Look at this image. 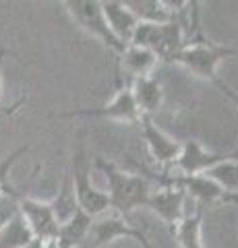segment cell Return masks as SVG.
I'll list each match as a JSON object with an SVG mask.
<instances>
[{"instance_id":"obj_1","label":"cell","mask_w":238,"mask_h":248,"mask_svg":"<svg viewBox=\"0 0 238 248\" xmlns=\"http://www.w3.org/2000/svg\"><path fill=\"white\" fill-rule=\"evenodd\" d=\"M236 50L230 46H220L216 42L207 40L201 31V25H195L190 35L184 42V48L174 56V64L184 66L187 71L197 75L199 79H203L207 83H211L213 87H218L220 93L232 102L238 108V93L230 87V85L218 75V64L222 60H226L230 56H234Z\"/></svg>"},{"instance_id":"obj_2","label":"cell","mask_w":238,"mask_h":248,"mask_svg":"<svg viewBox=\"0 0 238 248\" xmlns=\"http://www.w3.org/2000/svg\"><path fill=\"white\" fill-rule=\"evenodd\" d=\"M95 168L106 176L108 182V199L110 209L118 215L127 217L139 207H147V201L153 192V184L141 174H130L127 170L118 168L114 161L104 157L95 159Z\"/></svg>"},{"instance_id":"obj_3","label":"cell","mask_w":238,"mask_h":248,"mask_svg":"<svg viewBox=\"0 0 238 248\" xmlns=\"http://www.w3.org/2000/svg\"><path fill=\"white\" fill-rule=\"evenodd\" d=\"M73 180V188H75V197H77V205L83 213H87L89 217H99L104 213H108L110 209V199L104 190H99L91 182V166L87 161V153H85V145H83L81 137L75 143V151H73V161L68 168Z\"/></svg>"},{"instance_id":"obj_4","label":"cell","mask_w":238,"mask_h":248,"mask_svg":"<svg viewBox=\"0 0 238 248\" xmlns=\"http://www.w3.org/2000/svg\"><path fill=\"white\" fill-rule=\"evenodd\" d=\"M187 33L178 21L168 23H143L139 21L130 44L153 52L158 60L172 62L174 56L184 48Z\"/></svg>"},{"instance_id":"obj_5","label":"cell","mask_w":238,"mask_h":248,"mask_svg":"<svg viewBox=\"0 0 238 248\" xmlns=\"http://www.w3.org/2000/svg\"><path fill=\"white\" fill-rule=\"evenodd\" d=\"M64 9L77 25L85 31V33H89L91 37H95L97 42H102L108 50L116 52L118 56L125 52L127 46H122L116 37L112 35L108 23L104 19L102 2H97V0H66Z\"/></svg>"},{"instance_id":"obj_6","label":"cell","mask_w":238,"mask_h":248,"mask_svg":"<svg viewBox=\"0 0 238 248\" xmlns=\"http://www.w3.org/2000/svg\"><path fill=\"white\" fill-rule=\"evenodd\" d=\"M118 238H133L135 242L141 244V248H153V244L145 236V232L139 228H133L127 221V217H122L118 213L114 215L104 213L95 217L94 223H91L89 236L81 248H108Z\"/></svg>"},{"instance_id":"obj_7","label":"cell","mask_w":238,"mask_h":248,"mask_svg":"<svg viewBox=\"0 0 238 248\" xmlns=\"http://www.w3.org/2000/svg\"><path fill=\"white\" fill-rule=\"evenodd\" d=\"M60 118H104V120H116V122H125V124H137L141 118V114L135 106L130 87L128 85H122L108 104H104L99 108L73 110V112L60 114Z\"/></svg>"},{"instance_id":"obj_8","label":"cell","mask_w":238,"mask_h":248,"mask_svg":"<svg viewBox=\"0 0 238 248\" xmlns=\"http://www.w3.org/2000/svg\"><path fill=\"white\" fill-rule=\"evenodd\" d=\"M187 203H189V197L182 188L174 184H162L158 188H153L151 197L147 201V207L174 232L176 226L187 215Z\"/></svg>"},{"instance_id":"obj_9","label":"cell","mask_w":238,"mask_h":248,"mask_svg":"<svg viewBox=\"0 0 238 248\" xmlns=\"http://www.w3.org/2000/svg\"><path fill=\"white\" fill-rule=\"evenodd\" d=\"M19 213L25 219L33 240H58V221L52 213L50 203L23 195L19 199Z\"/></svg>"},{"instance_id":"obj_10","label":"cell","mask_w":238,"mask_h":248,"mask_svg":"<svg viewBox=\"0 0 238 248\" xmlns=\"http://www.w3.org/2000/svg\"><path fill=\"white\" fill-rule=\"evenodd\" d=\"M137 124H139V128H141V135L145 139V145H147L151 157L156 159L159 166L170 170L174 166L176 157H178V153H180V143L176 141V139L168 137L164 130L153 122V118L141 116Z\"/></svg>"},{"instance_id":"obj_11","label":"cell","mask_w":238,"mask_h":248,"mask_svg":"<svg viewBox=\"0 0 238 248\" xmlns=\"http://www.w3.org/2000/svg\"><path fill=\"white\" fill-rule=\"evenodd\" d=\"M224 159L226 153H211L199 141L189 139V141L180 143V153L172 168H176V172L180 176H197V174H205L209 168H213Z\"/></svg>"},{"instance_id":"obj_12","label":"cell","mask_w":238,"mask_h":248,"mask_svg":"<svg viewBox=\"0 0 238 248\" xmlns=\"http://www.w3.org/2000/svg\"><path fill=\"white\" fill-rule=\"evenodd\" d=\"M102 13L104 19L108 23V27L112 31V35L122 44L128 46L133 40V33L137 25H139V19L127 6V2H120V0H108V2H102Z\"/></svg>"},{"instance_id":"obj_13","label":"cell","mask_w":238,"mask_h":248,"mask_svg":"<svg viewBox=\"0 0 238 248\" xmlns=\"http://www.w3.org/2000/svg\"><path fill=\"white\" fill-rule=\"evenodd\" d=\"M130 93H133L135 106L141 116L153 118L164 106V89L156 77H141V79L130 81Z\"/></svg>"},{"instance_id":"obj_14","label":"cell","mask_w":238,"mask_h":248,"mask_svg":"<svg viewBox=\"0 0 238 248\" xmlns=\"http://www.w3.org/2000/svg\"><path fill=\"white\" fill-rule=\"evenodd\" d=\"M120 64H122V71L128 75V79H141V77H151L153 71L158 66V56L149 50L139 48V46H133L128 44L125 52L120 54Z\"/></svg>"},{"instance_id":"obj_15","label":"cell","mask_w":238,"mask_h":248,"mask_svg":"<svg viewBox=\"0 0 238 248\" xmlns=\"http://www.w3.org/2000/svg\"><path fill=\"white\" fill-rule=\"evenodd\" d=\"M91 223H94V217H89L87 213H83L79 209L71 219L60 226V230H58V244L68 246V248H81L83 244H85L87 236H89Z\"/></svg>"},{"instance_id":"obj_16","label":"cell","mask_w":238,"mask_h":248,"mask_svg":"<svg viewBox=\"0 0 238 248\" xmlns=\"http://www.w3.org/2000/svg\"><path fill=\"white\" fill-rule=\"evenodd\" d=\"M203 211L205 209L195 205L193 211H187L184 219L172 232V234H176V240H178L180 248H203V240H201Z\"/></svg>"},{"instance_id":"obj_17","label":"cell","mask_w":238,"mask_h":248,"mask_svg":"<svg viewBox=\"0 0 238 248\" xmlns=\"http://www.w3.org/2000/svg\"><path fill=\"white\" fill-rule=\"evenodd\" d=\"M50 207H52V213H54L58 226L66 223L77 211H79L77 197H75V188H73V180H71V174H68V170H66L64 182H63V186H60L58 195L50 201Z\"/></svg>"},{"instance_id":"obj_18","label":"cell","mask_w":238,"mask_h":248,"mask_svg":"<svg viewBox=\"0 0 238 248\" xmlns=\"http://www.w3.org/2000/svg\"><path fill=\"white\" fill-rule=\"evenodd\" d=\"M32 242H33V236L29 232L25 219L21 217V213L0 230V248H27Z\"/></svg>"},{"instance_id":"obj_19","label":"cell","mask_w":238,"mask_h":248,"mask_svg":"<svg viewBox=\"0 0 238 248\" xmlns=\"http://www.w3.org/2000/svg\"><path fill=\"white\" fill-rule=\"evenodd\" d=\"M207 178H211L213 182H218L228 195L238 197V161L236 159H224L209 168L203 174Z\"/></svg>"},{"instance_id":"obj_20","label":"cell","mask_w":238,"mask_h":248,"mask_svg":"<svg viewBox=\"0 0 238 248\" xmlns=\"http://www.w3.org/2000/svg\"><path fill=\"white\" fill-rule=\"evenodd\" d=\"M23 195L19 190H9L0 197V230L19 215V199Z\"/></svg>"},{"instance_id":"obj_21","label":"cell","mask_w":238,"mask_h":248,"mask_svg":"<svg viewBox=\"0 0 238 248\" xmlns=\"http://www.w3.org/2000/svg\"><path fill=\"white\" fill-rule=\"evenodd\" d=\"M27 248H60L58 240H33Z\"/></svg>"},{"instance_id":"obj_22","label":"cell","mask_w":238,"mask_h":248,"mask_svg":"<svg viewBox=\"0 0 238 248\" xmlns=\"http://www.w3.org/2000/svg\"><path fill=\"white\" fill-rule=\"evenodd\" d=\"M6 56V50H0V97H2V60Z\"/></svg>"},{"instance_id":"obj_23","label":"cell","mask_w":238,"mask_h":248,"mask_svg":"<svg viewBox=\"0 0 238 248\" xmlns=\"http://www.w3.org/2000/svg\"><path fill=\"white\" fill-rule=\"evenodd\" d=\"M226 159H236L238 161V147H236V149H232L230 153H226Z\"/></svg>"},{"instance_id":"obj_24","label":"cell","mask_w":238,"mask_h":248,"mask_svg":"<svg viewBox=\"0 0 238 248\" xmlns=\"http://www.w3.org/2000/svg\"><path fill=\"white\" fill-rule=\"evenodd\" d=\"M9 190H15V188H4V186H2V184H0V197H2V195H4V192H9Z\"/></svg>"},{"instance_id":"obj_25","label":"cell","mask_w":238,"mask_h":248,"mask_svg":"<svg viewBox=\"0 0 238 248\" xmlns=\"http://www.w3.org/2000/svg\"><path fill=\"white\" fill-rule=\"evenodd\" d=\"M60 248H68V246H63V244H60Z\"/></svg>"}]
</instances>
